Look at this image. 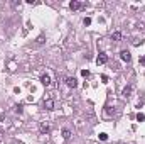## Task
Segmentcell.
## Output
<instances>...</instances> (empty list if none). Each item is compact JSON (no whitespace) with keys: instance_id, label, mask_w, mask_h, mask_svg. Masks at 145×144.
<instances>
[{"instance_id":"obj_1","label":"cell","mask_w":145,"mask_h":144,"mask_svg":"<svg viewBox=\"0 0 145 144\" xmlns=\"http://www.w3.org/2000/svg\"><path fill=\"white\" fill-rule=\"evenodd\" d=\"M39 131H41L42 134H49V132H51V124H49V122H41Z\"/></svg>"},{"instance_id":"obj_2","label":"cell","mask_w":145,"mask_h":144,"mask_svg":"<svg viewBox=\"0 0 145 144\" xmlns=\"http://www.w3.org/2000/svg\"><path fill=\"white\" fill-rule=\"evenodd\" d=\"M120 58H122V61H125V63H130V59H132V54H130V51L123 49V51L120 53Z\"/></svg>"},{"instance_id":"obj_3","label":"cell","mask_w":145,"mask_h":144,"mask_svg":"<svg viewBox=\"0 0 145 144\" xmlns=\"http://www.w3.org/2000/svg\"><path fill=\"white\" fill-rule=\"evenodd\" d=\"M106 63H108V56L105 53H100L96 58V64H106Z\"/></svg>"},{"instance_id":"obj_4","label":"cell","mask_w":145,"mask_h":144,"mask_svg":"<svg viewBox=\"0 0 145 144\" xmlns=\"http://www.w3.org/2000/svg\"><path fill=\"white\" fill-rule=\"evenodd\" d=\"M66 85H68L69 88H76V86H78V81H76V78H73V76H68V78H66Z\"/></svg>"},{"instance_id":"obj_5","label":"cell","mask_w":145,"mask_h":144,"mask_svg":"<svg viewBox=\"0 0 145 144\" xmlns=\"http://www.w3.org/2000/svg\"><path fill=\"white\" fill-rule=\"evenodd\" d=\"M42 105H44V109H46V110H52V109H54V102H52L51 98L44 100V103H42Z\"/></svg>"},{"instance_id":"obj_6","label":"cell","mask_w":145,"mask_h":144,"mask_svg":"<svg viewBox=\"0 0 145 144\" xmlns=\"http://www.w3.org/2000/svg\"><path fill=\"white\" fill-rule=\"evenodd\" d=\"M41 83L44 86H49L51 85V76H49V75H42L41 76Z\"/></svg>"},{"instance_id":"obj_7","label":"cell","mask_w":145,"mask_h":144,"mask_svg":"<svg viewBox=\"0 0 145 144\" xmlns=\"http://www.w3.org/2000/svg\"><path fill=\"white\" fill-rule=\"evenodd\" d=\"M132 90H133V88H132V85H128V86H125V88H123V93H122V95H123V97H125V98H128V97H130V95H132Z\"/></svg>"},{"instance_id":"obj_8","label":"cell","mask_w":145,"mask_h":144,"mask_svg":"<svg viewBox=\"0 0 145 144\" xmlns=\"http://www.w3.org/2000/svg\"><path fill=\"white\" fill-rule=\"evenodd\" d=\"M69 7H71L73 10H78V9H81V2H78V0H73V2H69Z\"/></svg>"},{"instance_id":"obj_9","label":"cell","mask_w":145,"mask_h":144,"mask_svg":"<svg viewBox=\"0 0 145 144\" xmlns=\"http://www.w3.org/2000/svg\"><path fill=\"white\" fill-rule=\"evenodd\" d=\"M62 137L69 139V137H71V131H69V129H62Z\"/></svg>"},{"instance_id":"obj_10","label":"cell","mask_w":145,"mask_h":144,"mask_svg":"<svg viewBox=\"0 0 145 144\" xmlns=\"http://www.w3.org/2000/svg\"><path fill=\"white\" fill-rule=\"evenodd\" d=\"M120 39H122V34H120V32H113L111 34V41H120Z\"/></svg>"},{"instance_id":"obj_11","label":"cell","mask_w":145,"mask_h":144,"mask_svg":"<svg viewBox=\"0 0 145 144\" xmlns=\"http://www.w3.org/2000/svg\"><path fill=\"white\" fill-rule=\"evenodd\" d=\"M143 120H145V115L142 112H138L137 114V122H143Z\"/></svg>"},{"instance_id":"obj_12","label":"cell","mask_w":145,"mask_h":144,"mask_svg":"<svg viewBox=\"0 0 145 144\" xmlns=\"http://www.w3.org/2000/svg\"><path fill=\"white\" fill-rule=\"evenodd\" d=\"M83 22H84V26H90V24H91V19H90V17H86Z\"/></svg>"},{"instance_id":"obj_13","label":"cell","mask_w":145,"mask_h":144,"mask_svg":"<svg viewBox=\"0 0 145 144\" xmlns=\"http://www.w3.org/2000/svg\"><path fill=\"white\" fill-rule=\"evenodd\" d=\"M81 75H83V76H90V71H88V70H83V71H81Z\"/></svg>"},{"instance_id":"obj_14","label":"cell","mask_w":145,"mask_h":144,"mask_svg":"<svg viewBox=\"0 0 145 144\" xmlns=\"http://www.w3.org/2000/svg\"><path fill=\"white\" fill-rule=\"evenodd\" d=\"M15 112H17V114H22V105H17V107H15Z\"/></svg>"},{"instance_id":"obj_15","label":"cell","mask_w":145,"mask_h":144,"mask_svg":"<svg viewBox=\"0 0 145 144\" xmlns=\"http://www.w3.org/2000/svg\"><path fill=\"white\" fill-rule=\"evenodd\" d=\"M100 139H101V141H106V139H108V136L103 132V134H100Z\"/></svg>"},{"instance_id":"obj_16","label":"cell","mask_w":145,"mask_h":144,"mask_svg":"<svg viewBox=\"0 0 145 144\" xmlns=\"http://www.w3.org/2000/svg\"><path fill=\"white\" fill-rule=\"evenodd\" d=\"M101 80H103V83H108V76H106V75H103V76H101Z\"/></svg>"},{"instance_id":"obj_17","label":"cell","mask_w":145,"mask_h":144,"mask_svg":"<svg viewBox=\"0 0 145 144\" xmlns=\"http://www.w3.org/2000/svg\"><path fill=\"white\" fill-rule=\"evenodd\" d=\"M140 64H142V66H145V56L140 58Z\"/></svg>"}]
</instances>
